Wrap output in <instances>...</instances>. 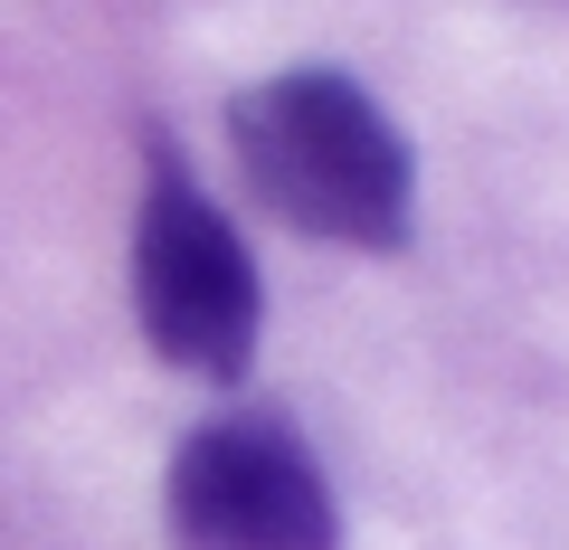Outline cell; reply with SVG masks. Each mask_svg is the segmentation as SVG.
<instances>
[{
	"label": "cell",
	"instance_id": "obj_3",
	"mask_svg": "<svg viewBox=\"0 0 569 550\" xmlns=\"http://www.w3.org/2000/svg\"><path fill=\"white\" fill-rule=\"evenodd\" d=\"M162 522L181 550H342L332 474L276 408H228L181 437L162 474Z\"/></svg>",
	"mask_w": 569,
	"mask_h": 550
},
{
	"label": "cell",
	"instance_id": "obj_1",
	"mask_svg": "<svg viewBox=\"0 0 569 550\" xmlns=\"http://www.w3.org/2000/svg\"><path fill=\"white\" fill-rule=\"evenodd\" d=\"M228 152L238 181L323 247L399 257L418 228V162L389 104L342 67H284V77L228 96Z\"/></svg>",
	"mask_w": 569,
	"mask_h": 550
},
{
	"label": "cell",
	"instance_id": "obj_2",
	"mask_svg": "<svg viewBox=\"0 0 569 550\" xmlns=\"http://www.w3.org/2000/svg\"><path fill=\"white\" fill-rule=\"evenodd\" d=\"M133 323L152 361L181 380H247L266 332V276L228 209L190 181L171 133H142V200H133Z\"/></svg>",
	"mask_w": 569,
	"mask_h": 550
}]
</instances>
